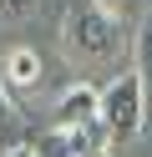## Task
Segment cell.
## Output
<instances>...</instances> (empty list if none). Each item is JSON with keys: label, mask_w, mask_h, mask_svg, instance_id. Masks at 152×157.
Returning <instances> with one entry per match:
<instances>
[{"label": "cell", "mask_w": 152, "mask_h": 157, "mask_svg": "<svg viewBox=\"0 0 152 157\" xmlns=\"http://www.w3.org/2000/svg\"><path fill=\"white\" fill-rule=\"evenodd\" d=\"M36 157H107L101 132H71V127H46L36 137Z\"/></svg>", "instance_id": "obj_5"}, {"label": "cell", "mask_w": 152, "mask_h": 157, "mask_svg": "<svg viewBox=\"0 0 152 157\" xmlns=\"http://www.w3.org/2000/svg\"><path fill=\"white\" fill-rule=\"evenodd\" d=\"M132 71L142 76V91H147V112H152V10L142 15V25H137V46H132Z\"/></svg>", "instance_id": "obj_6"}, {"label": "cell", "mask_w": 152, "mask_h": 157, "mask_svg": "<svg viewBox=\"0 0 152 157\" xmlns=\"http://www.w3.org/2000/svg\"><path fill=\"white\" fill-rule=\"evenodd\" d=\"M41 81H46V61L36 46H10L0 56V91L10 101H25L30 91H41Z\"/></svg>", "instance_id": "obj_3"}, {"label": "cell", "mask_w": 152, "mask_h": 157, "mask_svg": "<svg viewBox=\"0 0 152 157\" xmlns=\"http://www.w3.org/2000/svg\"><path fill=\"white\" fill-rule=\"evenodd\" d=\"M101 91L91 81H71L56 96V122L51 127H71V132H101Z\"/></svg>", "instance_id": "obj_4"}, {"label": "cell", "mask_w": 152, "mask_h": 157, "mask_svg": "<svg viewBox=\"0 0 152 157\" xmlns=\"http://www.w3.org/2000/svg\"><path fill=\"white\" fill-rule=\"evenodd\" d=\"M10 137H15V101L0 91V147H5Z\"/></svg>", "instance_id": "obj_8"}, {"label": "cell", "mask_w": 152, "mask_h": 157, "mask_svg": "<svg viewBox=\"0 0 152 157\" xmlns=\"http://www.w3.org/2000/svg\"><path fill=\"white\" fill-rule=\"evenodd\" d=\"M142 122H147V91H142V76L137 71H122L101 86V137L107 147H127L137 142Z\"/></svg>", "instance_id": "obj_2"}, {"label": "cell", "mask_w": 152, "mask_h": 157, "mask_svg": "<svg viewBox=\"0 0 152 157\" xmlns=\"http://www.w3.org/2000/svg\"><path fill=\"white\" fill-rule=\"evenodd\" d=\"M117 46H122V21L107 15L96 0L66 10V21H61V51H66V61H76V66H107L111 56H117Z\"/></svg>", "instance_id": "obj_1"}, {"label": "cell", "mask_w": 152, "mask_h": 157, "mask_svg": "<svg viewBox=\"0 0 152 157\" xmlns=\"http://www.w3.org/2000/svg\"><path fill=\"white\" fill-rule=\"evenodd\" d=\"M0 157H36V142H15V147H5Z\"/></svg>", "instance_id": "obj_10"}, {"label": "cell", "mask_w": 152, "mask_h": 157, "mask_svg": "<svg viewBox=\"0 0 152 157\" xmlns=\"http://www.w3.org/2000/svg\"><path fill=\"white\" fill-rule=\"evenodd\" d=\"M30 5H36V0H0V10H5V15H25Z\"/></svg>", "instance_id": "obj_9"}, {"label": "cell", "mask_w": 152, "mask_h": 157, "mask_svg": "<svg viewBox=\"0 0 152 157\" xmlns=\"http://www.w3.org/2000/svg\"><path fill=\"white\" fill-rule=\"evenodd\" d=\"M107 15H117V21H132V15H147V0H96Z\"/></svg>", "instance_id": "obj_7"}]
</instances>
